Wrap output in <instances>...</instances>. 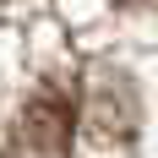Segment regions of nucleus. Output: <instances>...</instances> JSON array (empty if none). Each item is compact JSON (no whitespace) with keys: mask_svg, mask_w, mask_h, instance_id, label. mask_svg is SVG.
Returning <instances> with one entry per match:
<instances>
[{"mask_svg":"<svg viewBox=\"0 0 158 158\" xmlns=\"http://www.w3.org/2000/svg\"><path fill=\"white\" fill-rule=\"evenodd\" d=\"M71 120H77V109H71V98L65 93H38L27 104V120H22V131H27L33 147H65L71 142Z\"/></svg>","mask_w":158,"mask_h":158,"instance_id":"obj_1","label":"nucleus"}]
</instances>
